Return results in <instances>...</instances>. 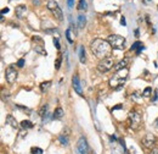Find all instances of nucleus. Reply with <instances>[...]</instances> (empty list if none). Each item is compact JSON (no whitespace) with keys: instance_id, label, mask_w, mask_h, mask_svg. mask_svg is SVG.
Here are the masks:
<instances>
[{"instance_id":"c85d7f7f","label":"nucleus","mask_w":158,"mask_h":154,"mask_svg":"<svg viewBox=\"0 0 158 154\" xmlns=\"http://www.w3.org/2000/svg\"><path fill=\"white\" fill-rule=\"evenodd\" d=\"M141 45H142V43H141V42H135V43L133 44V47H131V50H138Z\"/></svg>"},{"instance_id":"4c0bfd02","label":"nucleus","mask_w":158,"mask_h":154,"mask_svg":"<svg viewBox=\"0 0 158 154\" xmlns=\"http://www.w3.org/2000/svg\"><path fill=\"white\" fill-rule=\"evenodd\" d=\"M121 24L125 26V17L124 16H122V19H121Z\"/></svg>"},{"instance_id":"c756f323","label":"nucleus","mask_w":158,"mask_h":154,"mask_svg":"<svg viewBox=\"0 0 158 154\" xmlns=\"http://www.w3.org/2000/svg\"><path fill=\"white\" fill-rule=\"evenodd\" d=\"M16 108H18V109H21V110H23V111H27V113H31V109H28V108H26V107H22V105H20V104H16Z\"/></svg>"},{"instance_id":"f8f14e48","label":"nucleus","mask_w":158,"mask_h":154,"mask_svg":"<svg viewBox=\"0 0 158 154\" xmlns=\"http://www.w3.org/2000/svg\"><path fill=\"white\" fill-rule=\"evenodd\" d=\"M6 124L7 125H10L12 128H15V130H18V128L21 127L20 125H18V122H17V120L12 116L11 114H9V115H6Z\"/></svg>"},{"instance_id":"4468645a","label":"nucleus","mask_w":158,"mask_h":154,"mask_svg":"<svg viewBox=\"0 0 158 154\" xmlns=\"http://www.w3.org/2000/svg\"><path fill=\"white\" fill-rule=\"evenodd\" d=\"M59 139H60V142L62 146H66L67 147L68 143H69V139H68V135L66 133V132H62L60 136H59Z\"/></svg>"},{"instance_id":"2eb2a0df","label":"nucleus","mask_w":158,"mask_h":154,"mask_svg":"<svg viewBox=\"0 0 158 154\" xmlns=\"http://www.w3.org/2000/svg\"><path fill=\"white\" fill-rule=\"evenodd\" d=\"M63 109L62 108H56L55 111H54V115H52V119H56V120H61L63 118Z\"/></svg>"},{"instance_id":"a211bd4d","label":"nucleus","mask_w":158,"mask_h":154,"mask_svg":"<svg viewBox=\"0 0 158 154\" xmlns=\"http://www.w3.org/2000/svg\"><path fill=\"white\" fill-rule=\"evenodd\" d=\"M48 104H43L42 107H40V109H39V116H40L42 119H44L45 118V115H46V113H48Z\"/></svg>"},{"instance_id":"7ed1b4c3","label":"nucleus","mask_w":158,"mask_h":154,"mask_svg":"<svg viewBox=\"0 0 158 154\" xmlns=\"http://www.w3.org/2000/svg\"><path fill=\"white\" fill-rule=\"evenodd\" d=\"M128 125H129V128L134 131H138L139 128L141 127V124H142V118H141V114L138 111V110H131L128 115Z\"/></svg>"},{"instance_id":"9d476101","label":"nucleus","mask_w":158,"mask_h":154,"mask_svg":"<svg viewBox=\"0 0 158 154\" xmlns=\"http://www.w3.org/2000/svg\"><path fill=\"white\" fill-rule=\"evenodd\" d=\"M72 86H73V88H74V91H75L79 96L83 94L82 86H80V81H79L78 75H74V76H73V78H72Z\"/></svg>"},{"instance_id":"0eeeda50","label":"nucleus","mask_w":158,"mask_h":154,"mask_svg":"<svg viewBox=\"0 0 158 154\" xmlns=\"http://www.w3.org/2000/svg\"><path fill=\"white\" fill-rule=\"evenodd\" d=\"M156 143H157V138L152 133L145 135V137L141 139V146L143 148H146V149H150V150L156 147Z\"/></svg>"},{"instance_id":"2f4dec72","label":"nucleus","mask_w":158,"mask_h":154,"mask_svg":"<svg viewBox=\"0 0 158 154\" xmlns=\"http://www.w3.org/2000/svg\"><path fill=\"white\" fill-rule=\"evenodd\" d=\"M54 44H55V47H56V49H57V50H60V49H61V47H60V43H59V39H57V38H54Z\"/></svg>"},{"instance_id":"473e14b6","label":"nucleus","mask_w":158,"mask_h":154,"mask_svg":"<svg viewBox=\"0 0 158 154\" xmlns=\"http://www.w3.org/2000/svg\"><path fill=\"white\" fill-rule=\"evenodd\" d=\"M17 66H18V67H23V66H24V60H23V59H20V60L17 61Z\"/></svg>"},{"instance_id":"aec40b11","label":"nucleus","mask_w":158,"mask_h":154,"mask_svg":"<svg viewBox=\"0 0 158 154\" xmlns=\"http://www.w3.org/2000/svg\"><path fill=\"white\" fill-rule=\"evenodd\" d=\"M46 7L50 11H52V10H55L56 7H59V4H57V1H55V0H50V1H48V4H46Z\"/></svg>"},{"instance_id":"37998d69","label":"nucleus","mask_w":158,"mask_h":154,"mask_svg":"<svg viewBox=\"0 0 158 154\" xmlns=\"http://www.w3.org/2000/svg\"><path fill=\"white\" fill-rule=\"evenodd\" d=\"M156 126H158V119L156 120Z\"/></svg>"},{"instance_id":"20e7f679","label":"nucleus","mask_w":158,"mask_h":154,"mask_svg":"<svg viewBox=\"0 0 158 154\" xmlns=\"http://www.w3.org/2000/svg\"><path fill=\"white\" fill-rule=\"evenodd\" d=\"M107 42L111 44V47L113 49H117V50H124L125 49V38L119 36V34H111L107 37Z\"/></svg>"},{"instance_id":"ddd939ff","label":"nucleus","mask_w":158,"mask_h":154,"mask_svg":"<svg viewBox=\"0 0 158 154\" xmlns=\"http://www.w3.org/2000/svg\"><path fill=\"white\" fill-rule=\"evenodd\" d=\"M51 12H52V15L55 16V19H56L59 22L63 21V14H62V10L60 9V6H59V7H56L55 10H52Z\"/></svg>"},{"instance_id":"423d86ee","label":"nucleus","mask_w":158,"mask_h":154,"mask_svg":"<svg viewBox=\"0 0 158 154\" xmlns=\"http://www.w3.org/2000/svg\"><path fill=\"white\" fill-rule=\"evenodd\" d=\"M112 67H114V61H113V58H111V56L100 60V62L97 64V70L102 73L108 72Z\"/></svg>"},{"instance_id":"a878e982","label":"nucleus","mask_w":158,"mask_h":154,"mask_svg":"<svg viewBox=\"0 0 158 154\" xmlns=\"http://www.w3.org/2000/svg\"><path fill=\"white\" fill-rule=\"evenodd\" d=\"M71 28H68L67 31H66V38H67V41L69 42V43H73V38H72V36H71Z\"/></svg>"},{"instance_id":"a19ab883","label":"nucleus","mask_w":158,"mask_h":154,"mask_svg":"<svg viewBox=\"0 0 158 154\" xmlns=\"http://www.w3.org/2000/svg\"><path fill=\"white\" fill-rule=\"evenodd\" d=\"M135 36H136V37H139V30H136V31H135Z\"/></svg>"},{"instance_id":"1a4fd4ad","label":"nucleus","mask_w":158,"mask_h":154,"mask_svg":"<svg viewBox=\"0 0 158 154\" xmlns=\"http://www.w3.org/2000/svg\"><path fill=\"white\" fill-rule=\"evenodd\" d=\"M90 147L88 144V141L84 138V137H80L78 141V144H77V152L79 154H89L90 152Z\"/></svg>"},{"instance_id":"7c9ffc66","label":"nucleus","mask_w":158,"mask_h":154,"mask_svg":"<svg viewBox=\"0 0 158 154\" xmlns=\"http://www.w3.org/2000/svg\"><path fill=\"white\" fill-rule=\"evenodd\" d=\"M157 99H158V91H157V89H156V91L153 92V97L151 98V100H152V101H156Z\"/></svg>"},{"instance_id":"cd10ccee","label":"nucleus","mask_w":158,"mask_h":154,"mask_svg":"<svg viewBox=\"0 0 158 154\" xmlns=\"http://www.w3.org/2000/svg\"><path fill=\"white\" fill-rule=\"evenodd\" d=\"M141 97H143L142 94L140 96V92H134L133 94H131V99H135V100H138L139 98H141Z\"/></svg>"},{"instance_id":"dca6fc26","label":"nucleus","mask_w":158,"mask_h":154,"mask_svg":"<svg viewBox=\"0 0 158 154\" xmlns=\"http://www.w3.org/2000/svg\"><path fill=\"white\" fill-rule=\"evenodd\" d=\"M124 67H128V59H123V60H121L119 62L116 64V65H114L116 71L122 70V69H124Z\"/></svg>"},{"instance_id":"e433bc0d","label":"nucleus","mask_w":158,"mask_h":154,"mask_svg":"<svg viewBox=\"0 0 158 154\" xmlns=\"http://www.w3.org/2000/svg\"><path fill=\"white\" fill-rule=\"evenodd\" d=\"M7 12H9V7H5V9L1 10V14H3V15H4V14H7Z\"/></svg>"},{"instance_id":"6e6552de","label":"nucleus","mask_w":158,"mask_h":154,"mask_svg":"<svg viewBox=\"0 0 158 154\" xmlns=\"http://www.w3.org/2000/svg\"><path fill=\"white\" fill-rule=\"evenodd\" d=\"M17 76H18V72H17V70L14 67V65H10V66L6 69V71H5V78H6V81H7L10 84H12V83L16 82Z\"/></svg>"},{"instance_id":"f03ea898","label":"nucleus","mask_w":158,"mask_h":154,"mask_svg":"<svg viewBox=\"0 0 158 154\" xmlns=\"http://www.w3.org/2000/svg\"><path fill=\"white\" fill-rule=\"evenodd\" d=\"M128 76H129V69L128 67H124L122 70H118L114 72V75L110 78L108 81V86L112 88V89H121L123 87V84L125 83V81L128 80Z\"/></svg>"},{"instance_id":"58836bf2","label":"nucleus","mask_w":158,"mask_h":154,"mask_svg":"<svg viewBox=\"0 0 158 154\" xmlns=\"http://www.w3.org/2000/svg\"><path fill=\"white\" fill-rule=\"evenodd\" d=\"M67 4H68V6H72L73 5V0H67Z\"/></svg>"},{"instance_id":"412c9836","label":"nucleus","mask_w":158,"mask_h":154,"mask_svg":"<svg viewBox=\"0 0 158 154\" xmlns=\"http://www.w3.org/2000/svg\"><path fill=\"white\" fill-rule=\"evenodd\" d=\"M85 16L84 15H79L78 16V26H79V28H84V26H85Z\"/></svg>"},{"instance_id":"72a5a7b5","label":"nucleus","mask_w":158,"mask_h":154,"mask_svg":"<svg viewBox=\"0 0 158 154\" xmlns=\"http://www.w3.org/2000/svg\"><path fill=\"white\" fill-rule=\"evenodd\" d=\"M148 154H158V147L152 148V149L150 150V153H148Z\"/></svg>"},{"instance_id":"6ab92c4d","label":"nucleus","mask_w":158,"mask_h":154,"mask_svg":"<svg viewBox=\"0 0 158 154\" xmlns=\"http://www.w3.org/2000/svg\"><path fill=\"white\" fill-rule=\"evenodd\" d=\"M50 86H51V81H45V82H42L40 83V91L43 92V93H45L48 89L50 88Z\"/></svg>"},{"instance_id":"f257e3e1","label":"nucleus","mask_w":158,"mask_h":154,"mask_svg":"<svg viewBox=\"0 0 158 154\" xmlns=\"http://www.w3.org/2000/svg\"><path fill=\"white\" fill-rule=\"evenodd\" d=\"M90 49L93 51V54L99 58L100 60L105 59V58H110L111 56V53H112V47L111 44L107 42V39H100V38H96L91 42L90 44Z\"/></svg>"},{"instance_id":"5701e85b","label":"nucleus","mask_w":158,"mask_h":154,"mask_svg":"<svg viewBox=\"0 0 158 154\" xmlns=\"http://www.w3.org/2000/svg\"><path fill=\"white\" fill-rule=\"evenodd\" d=\"M86 6H88V4H86L85 0H79V3L77 5V9L78 10H86Z\"/></svg>"},{"instance_id":"39448f33","label":"nucleus","mask_w":158,"mask_h":154,"mask_svg":"<svg viewBox=\"0 0 158 154\" xmlns=\"http://www.w3.org/2000/svg\"><path fill=\"white\" fill-rule=\"evenodd\" d=\"M32 44H33V49L35 50V53L40 54L43 56L48 55L46 50H45V42H44V39L42 37H39V36L32 37Z\"/></svg>"},{"instance_id":"f3484780","label":"nucleus","mask_w":158,"mask_h":154,"mask_svg":"<svg viewBox=\"0 0 158 154\" xmlns=\"http://www.w3.org/2000/svg\"><path fill=\"white\" fill-rule=\"evenodd\" d=\"M20 126H21V128H23V130H29V128H33V122L29 120H23L20 124Z\"/></svg>"},{"instance_id":"c9c22d12","label":"nucleus","mask_w":158,"mask_h":154,"mask_svg":"<svg viewBox=\"0 0 158 154\" xmlns=\"http://www.w3.org/2000/svg\"><path fill=\"white\" fill-rule=\"evenodd\" d=\"M143 49H145V47H143V44H142V45L136 50V54H140V53H141V50H143Z\"/></svg>"},{"instance_id":"4be33fe9","label":"nucleus","mask_w":158,"mask_h":154,"mask_svg":"<svg viewBox=\"0 0 158 154\" xmlns=\"http://www.w3.org/2000/svg\"><path fill=\"white\" fill-rule=\"evenodd\" d=\"M79 59H80V62H85V50H84V47L79 48Z\"/></svg>"},{"instance_id":"9b49d317","label":"nucleus","mask_w":158,"mask_h":154,"mask_svg":"<svg viewBox=\"0 0 158 154\" xmlns=\"http://www.w3.org/2000/svg\"><path fill=\"white\" fill-rule=\"evenodd\" d=\"M15 14L17 19H23V16L27 14V6L26 5H18L15 7Z\"/></svg>"},{"instance_id":"bb28decb","label":"nucleus","mask_w":158,"mask_h":154,"mask_svg":"<svg viewBox=\"0 0 158 154\" xmlns=\"http://www.w3.org/2000/svg\"><path fill=\"white\" fill-rule=\"evenodd\" d=\"M151 92H152V88H151V87H147V88L142 92V96H143V97H150V96H151Z\"/></svg>"},{"instance_id":"79ce46f5","label":"nucleus","mask_w":158,"mask_h":154,"mask_svg":"<svg viewBox=\"0 0 158 154\" xmlns=\"http://www.w3.org/2000/svg\"><path fill=\"white\" fill-rule=\"evenodd\" d=\"M89 154H95V153H94L93 150H90V152H89Z\"/></svg>"},{"instance_id":"f704fd0d","label":"nucleus","mask_w":158,"mask_h":154,"mask_svg":"<svg viewBox=\"0 0 158 154\" xmlns=\"http://www.w3.org/2000/svg\"><path fill=\"white\" fill-rule=\"evenodd\" d=\"M45 32L46 33H57V30H55V28H52V30H45Z\"/></svg>"},{"instance_id":"ea45409f","label":"nucleus","mask_w":158,"mask_h":154,"mask_svg":"<svg viewBox=\"0 0 158 154\" xmlns=\"http://www.w3.org/2000/svg\"><path fill=\"white\" fill-rule=\"evenodd\" d=\"M121 108H122V105H121V104H118V105H117V107H114V108H113L112 110H116V109H121Z\"/></svg>"},{"instance_id":"393cba45","label":"nucleus","mask_w":158,"mask_h":154,"mask_svg":"<svg viewBox=\"0 0 158 154\" xmlns=\"http://www.w3.org/2000/svg\"><path fill=\"white\" fill-rule=\"evenodd\" d=\"M61 62H62V56L59 55L57 59H56V61H55V69H56V70H60V67H61Z\"/></svg>"},{"instance_id":"b1692460","label":"nucleus","mask_w":158,"mask_h":154,"mask_svg":"<svg viewBox=\"0 0 158 154\" xmlns=\"http://www.w3.org/2000/svg\"><path fill=\"white\" fill-rule=\"evenodd\" d=\"M31 153L32 154H43V149L39 147H32L31 148Z\"/></svg>"}]
</instances>
